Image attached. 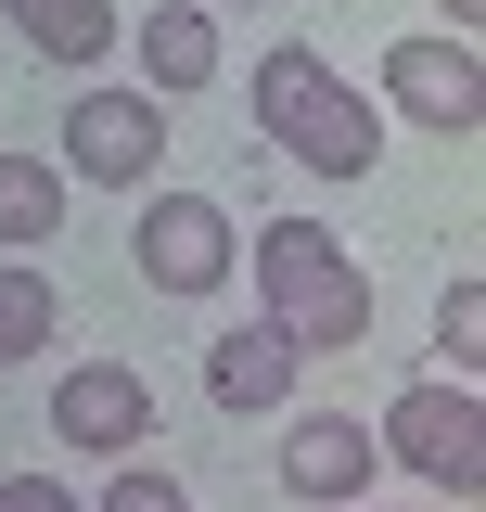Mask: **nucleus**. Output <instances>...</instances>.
I'll return each mask as SVG.
<instances>
[{
  "mask_svg": "<svg viewBox=\"0 0 486 512\" xmlns=\"http://www.w3.org/2000/svg\"><path fill=\"white\" fill-rule=\"evenodd\" d=\"M256 320L295 346V359H346L371 333V269L320 218H269L256 231Z\"/></svg>",
  "mask_w": 486,
  "mask_h": 512,
  "instance_id": "1",
  "label": "nucleus"
},
{
  "mask_svg": "<svg viewBox=\"0 0 486 512\" xmlns=\"http://www.w3.org/2000/svg\"><path fill=\"white\" fill-rule=\"evenodd\" d=\"M243 103H256V128L295 154L307 180H359L371 154H384V103H371V90H346L320 52H256Z\"/></svg>",
  "mask_w": 486,
  "mask_h": 512,
  "instance_id": "2",
  "label": "nucleus"
},
{
  "mask_svg": "<svg viewBox=\"0 0 486 512\" xmlns=\"http://www.w3.org/2000/svg\"><path fill=\"white\" fill-rule=\"evenodd\" d=\"M371 448H384V474H423V487H448V500H474L486 487V397L474 384H410L384 423H371Z\"/></svg>",
  "mask_w": 486,
  "mask_h": 512,
  "instance_id": "3",
  "label": "nucleus"
},
{
  "mask_svg": "<svg viewBox=\"0 0 486 512\" xmlns=\"http://www.w3.org/2000/svg\"><path fill=\"white\" fill-rule=\"evenodd\" d=\"M128 256H141V282H154V295H218V282H231V256H243V231H231V205H218V192H141Z\"/></svg>",
  "mask_w": 486,
  "mask_h": 512,
  "instance_id": "4",
  "label": "nucleus"
},
{
  "mask_svg": "<svg viewBox=\"0 0 486 512\" xmlns=\"http://www.w3.org/2000/svg\"><path fill=\"white\" fill-rule=\"evenodd\" d=\"M64 180H103V192H141L167 167V103L154 90H77L64 103Z\"/></svg>",
  "mask_w": 486,
  "mask_h": 512,
  "instance_id": "5",
  "label": "nucleus"
},
{
  "mask_svg": "<svg viewBox=\"0 0 486 512\" xmlns=\"http://www.w3.org/2000/svg\"><path fill=\"white\" fill-rule=\"evenodd\" d=\"M52 436L77 448V461H141V436H154L141 359H64L52 372Z\"/></svg>",
  "mask_w": 486,
  "mask_h": 512,
  "instance_id": "6",
  "label": "nucleus"
},
{
  "mask_svg": "<svg viewBox=\"0 0 486 512\" xmlns=\"http://www.w3.org/2000/svg\"><path fill=\"white\" fill-rule=\"evenodd\" d=\"M269 474H282L307 512H359L371 474H384V448H371V423H346V410H282V461H269Z\"/></svg>",
  "mask_w": 486,
  "mask_h": 512,
  "instance_id": "7",
  "label": "nucleus"
},
{
  "mask_svg": "<svg viewBox=\"0 0 486 512\" xmlns=\"http://www.w3.org/2000/svg\"><path fill=\"white\" fill-rule=\"evenodd\" d=\"M384 103L461 141V128L486 116V64H474V39H448V26H435V39H397V52H384Z\"/></svg>",
  "mask_w": 486,
  "mask_h": 512,
  "instance_id": "8",
  "label": "nucleus"
},
{
  "mask_svg": "<svg viewBox=\"0 0 486 512\" xmlns=\"http://www.w3.org/2000/svg\"><path fill=\"white\" fill-rule=\"evenodd\" d=\"M295 372H307V359L269 333V320H231V333L205 346V397H218L231 423H269V410H295Z\"/></svg>",
  "mask_w": 486,
  "mask_h": 512,
  "instance_id": "9",
  "label": "nucleus"
},
{
  "mask_svg": "<svg viewBox=\"0 0 486 512\" xmlns=\"http://www.w3.org/2000/svg\"><path fill=\"white\" fill-rule=\"evenodd\" d=\"M205 77H218V13H205V0H154V13H141V90L180 103Z\"/></svg>",
  "mask_w": 486,
  "mask_h": 512,
  "instance_id": "10",
  "label": "nucleus"
},
{
  "mask_svg": "<svg viewBox=\"0 0 486 512\" xmlns=\"http://www.w3.org/2000/svg\"><path fill=\"white\" fill-rule=\"evenodd\" d=\"M0 26H13L39 64H103V52L128 39V26H116V0H0Z\"/></svg>",
  "mask_w": 486,
  "mask_h": 512,
  "instance_id": "11",
  "label": "nucleus"
},
{
  "mask_svg": "<svg viewBox=\"0 0 486 512\" xmlns=\"http://www.w3.org/2000/svg\"><path fill=\"white\" fill-rule=\"evenodd\" d=\"M64 192H77V180H64L52 154H0V244L39 256V244L64 231Z\"/></svg>",
  "mask_w": 486,
  "mask_h": 512,
  "instance_id": "12",
  "label": "nucleus"
},
{
  "mask_svg": "<svg viewBox=\"0 0 486 512\" xmlns=\"http://www.w3.org/2000/svg\"><path fill=\"white\" fill-rule=\"evenodd\" d=\"M52 333H64L52 269L39 256H0V359H52Z\"/></svg>",
  "mask_w": 486,
  "mask_h": 512,
  "instance_id": "13",
  "label": "nucleus"
},
{
  "mask_svg": "<svg viewBox=\"0 0 486 512\" xmlns=\"http://www.w3.org/2000/svg\"><path fill=\"white\" fill-rule=\"evenodd\" d=\"M435 359H448V384H474V359H486V282H448V308H435Z\"/></svg>",
  "mask_w": 486,
  "mask_h": 512,
  "instance_id": "14",
  "label": "nucleus"
},
{
  "mask_svg": "<svg viewBox=\"0 0 486 512\" xmlns=\"http://www.w3.org/2000/svg\"><path fill=\"white\" fill-rule=\"evenodd\" d=\"M90 512H192V487L167 474V461H116V474H103V500H90Z\"/></svg>",
  "mask_w": 486,
  "mask_h": 512,
  "instance_id": "15",
  "label": "nucleus"
},
{
  "mask_svg": "<svg viewBox=\"0 0 486 512\" xmlns=\"http://www.w3.org/2000/svg\"><path fill=\"white\" fill-rule=\"evenodd\" d=\"M0 512H90L64 474H0Z\"/></svg>",
  "mask_w": 486,
  "mask_h": 512,
  "instance_id": "16",
  "label": "nucleus"
},
{
  "mask_svg": "<svg viewBox=\"0 0 486 512\" xmlns=\"http://www.w3.org/2000/svg\"><path fill=\"white\" fill-rule=\"evenodd\" d=\"M435 13H448V39H474V13H486V0H435Z\"/></svg>",
  "mask_w": 486,
  "mask_h": 512,
  "instance_id": "17",
  "label": "nucleus"
},
{
  "mask_svg": "<svg viewBox=\"0 0 486 512\" xmlns=\"http://www.w3.org/2000/svg\"><path fill=\"white\" fill-rule=\"evenodd\" d=\"M205 13H256V0H205Z\"/></svg>",
  "mask_w": 486,
  "mask_h": 512,
  "instance_id": "18",
  "label": "nucleus"
},
{
  "mask_svg": "<svg viewBox=\"0 0 486 512\" xmlns=\"http://www.w3.org/2000/svg\"><path fill=\"white\" fill-rule=\"evenodd\" d=\"M359 512H371V500H359Z\"/></svg>",
  "mask_w": 486,
  "mask_h": 512,
  "instance_id": "19",
  "label": "nucleus"
}]
</instances>
